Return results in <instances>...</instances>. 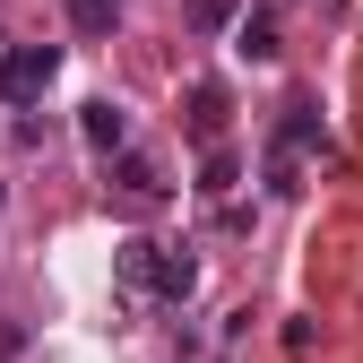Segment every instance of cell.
<instances>
[{"label": "cell", "mask_w": 363, "mask_h": 363, "mask_svg": "<svg viewBox=\"0 0 363 363\" xmlns=\"http://www.w3.org/2000/svg\"><path fill=\"white\" fill-rule=\"evenodd\" d=\"M311 139H320V113H311V96H294L286 121H277V139H268V191H277V199L303 191V156H311Z\"/></svg>", "instance_id": "cell-1"}, {"label": "cell", "mask_w": 363, "mask_h": 363, "mask_svg": "<svg viewBox=\"0 0 363 363\" xmlns=\"http://www.w3.org/2000/svg\"><path fill=\"white\" fill-rule=\"evenodd\" d=\"M52 78H61V52H52V43H26V52L0 61V104H26V96H43Z\"/></svg>", "instance_id": "cell-2"}, {"label": "cell", "mask_w": 363, "mask_h": 363, "mask_svg": "<svg viewBox=\"0 0 363 363\" xmlns=\"http://www.w3.org/2000/svg\"><path fill=\"white\" fill-rule=\"evenodd\" d=\"M104 164H113V191H121L130 208H156V199H164V164H156L147 147H121V156H104Z\"/></svg>", "instance_id": "cell-3"}, {"label": "cell", "mask_w": 363, "mask_h": 363, "mask_svg": "<svg viewBox=\"0 0 363 363\" xmlns=\"http://www.w3.org/2000/svg\"><path fill=\"white\" fill-rule=\"evenodd\" d=\"M191 286H199V259L191 251H147V294H164V303H191Z\"/></svg>", "instance_id": "cell-4"}, {"label": "cell", "mask_w": 363, "mask_h": 363, "mask_svg": "<svg viewBox=\"0 0 363 363\" xmlns=\"http://www.w3.org/2000/svg\"><path fill=\"white\" fill-rule=\"evenodd\" d=\"M225 113H234V96H225L216 78H199V86H191V104H182V121H191V139H199V147L225 139Z\"/></svg>", "instance_id": "cell-5"}, {"label": "cell", "mask_w": 363, "mask_h": 363, "mask_svg": "<svg viewBox=\"0 0 363 363\" xmlns=\"http://www.w3.org/2000/svg\"><path fill=\"white\" fill-rule=\"evenodd\" d=\"M78 139L96 147V156H121V147H130V113H121L113 96H96V104L78 113Z\"/></svg>", "instance_id": "cell-6"}, {"label": "cell", "mask_w": 363, "mask_h": 363, "mask_svg": "<svg viewBox=\"0 0 363 363\" xmlns=\"http://www.w3.org/2000/svg\"><path fill=\"white\" fill-rule=\"evenodd\" d=\"M234 52H242V61H277V18H268V9L242 18V26H234Z\"/></svg>", "instance_id": "cell-7"}, {"label": "cell", "mask_w": 363, "mask_h": 363, "mask_svg": "<svg viewBox=\"0 0 363 363\" xmlns=\"http://www.w3.org/2000/svg\"><path fill=\"white\" fill-rule=\"evenodd\" d=\"M234 173H242L234 147H208V164H199V199H225V191H234Z\"/></svg>", "instance_id": "cell-8"}, {"label": "cell", "mask_w": 363, "mask_h": 363, "mask_svg": "<svg viewBox=\"0 0 363 363\" xmlns=\"http://www.w3.org/2000/svg\"><path fill=\"white\" fill-rule=\"evenodd\" d=\"M69 26L78 35H113L121 26V0H69Z\"/></svg>", "instance_id": "cell-9"}]
</instances>
